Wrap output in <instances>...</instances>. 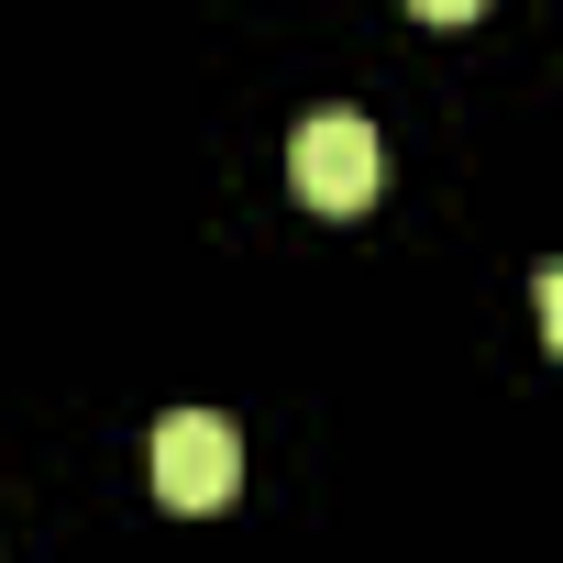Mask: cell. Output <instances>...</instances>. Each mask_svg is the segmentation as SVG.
Masks as SVG:
<instances>
[{"label":"cell","mask_w":563,"mask_h":563,"mask_svg":"<svg viewBox=\"0 0 563 563\" xmlns=\"http://www.w3.org/2000/svg\"><path fill=\"white\" fill-rule=\"evenodd\" d=\"M288 177H299V199H310V210L354 221V210L387 188V144H376V122H365V111H310V122L288 133Z\"/></svg>","instance_id":"1"},{"label":"cell","mask_w":563,"mask_h":563,"mask_svg":"<svg viewBox=\"0 0 563 563\" xmlns=\"http://www.w3.org/2000/svg\"><path fill=\"white\" fill-rule=\"evenodd\" d=\"M232 486H243V431L221 409H166L155 420V497L210 519V508H232Z\"/></svg>","instance_id":"2"},{"label":"cell","mask_w":563,"mask_h":563,"mask_svg":"<svg viewBox=\"0 0 563 563\" xmlns=\"http://www.w3.org/2000/svg\"><path fill=\"white\" fill-rule=\"evenodd\" d=\"M409 12H420V23H475L486 0H409Z\"/></svg>","instance_id":"3"}]
</instances>
